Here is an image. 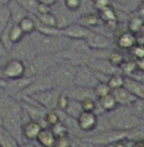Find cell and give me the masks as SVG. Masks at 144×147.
I'll return each mask as SVG.
<instances>
[{
  "mask_svg": "<svg viewBox=\"0 0 144 147\" xmlns=\"http://www.w3.org/2000/svg\"><path fill=\"white\" fill-rule=\"evenodd\" d=\"M22 105L13 96H0V119L3 128L7 129L18 140V134H22Z\"/></svg>",
  "mask_w": 144,
  "mask_h": 147,
  "instance_id": "cell-1",
  "label": "cell"
},
{
  "mask_svg": "<svg viewBox=\"0 0 144 147\" xmlns=\"http://www.w3.org/2000/svg\"><path fill=\"white\" fill-rule=\"evenodd\" d=\"M33 41L36 56L38 54H57L58 52L63 51L70 44V39L64 36H49L40 34L39 31L30 34Z\"/></svg>",
  "mask_w": 144,
  "mask_h": 147,
  "instance_id": "cell-2",
  "label": "cell"
},
{
  "mask_svg": "<svg viewBox=\"0 0 144 147\" xmlns=\"http://www.w3.org/2000/svg\"><path fill=\"white\" fill-rule=\"evenodd\" d=\"M109 127L111 129L116 130H131L140 127L144 123L142 117L135 115L134 112L127 111V110H113L108 117Z\"/></svg>",
  "mask_w": 144,
  "mask_h": 147,
  "instance_id": "cell-3",
  "label": "cell"
},
{
  "mask_svg": "<svg viewBox=\"0 0 144 147\" xmlns=\"http://www.w3.org/2000/svg\"><path fill=\"white\" fill-rule=\"evenodd\" d=\"M26 63V74L25 78H36L43 74L49 72L56 66V59L52 54H38L32 57L28 61H25Z\"/></svg>",
  "mask_w": 144,
  "mask_h": 147,
  "instance_id": "cell-4",
  "label": "cell"
},
{
  "mask_svg": "<svg viewBox=\"0 0 144 147\" xmlns=\"http://www.w3.org/2000/svg\"><path fill=\"white\" fill-rule=\"evenodd\" d=\"M76 69H77V66H75V65L67 63V62H57L56 66L50 70L54 81L57 84V88H62V90H64L68 86L73 85Z\"/></svg>",
  "mask_w": 144,
  "mask_h": 147,
  "instance_id": "cell-5",
  "label": "cell"
},
{
  "mask_svg": "<svg viewBox=\"0 0 144 147\" xmlns=\"http://www.w3.org/2000/svg\"><path fill=\"white\" fill-rule=\"evenodd\" d=\"M129 130H116V129H109L104 130V132H99L94 134L93 137L86 138V142L91 143L94 146H107L108 147L112 143L117 142L124 138H129Z\"/></svg>",
  "mask_w": 144,
  "mask_h": 147,
  "instance_id": "cell-6",
  "label": "cell"
},
{
  "mask_svg": "<svg viewBox=\"0 0 144 147\" xmlns=\"http://www.w3.org/2000/svg\"><path fill=\"white\" fill-rule=\"evenodd\" d=\"M54 59L56 62H67V63L75 65V66H81V65H88L90 56L72 48L71 45H67L63 51L54 54Z\"/></svg>",
  "mask_w": 144,
  "mask_h": 147,
  "instance_id": "cell-7",
  "label": "cell"
},
{
  "mask_svg": "<svg viewBox=\"0 0 144 147\" xmlns=\"http://www.w3.org/2000/svg\"><path fill=\"white\" fill-rule=\"evenodd\" d=\"M57 88V84L54 81V78L52 75V72H46L40 76H36L33 78L32 83L25 89L21 94H25V96H32L35 93H39V92H44L48 90V89H53Z\"/></svg>",
  "mask_w": 144,
  "mask_h": 147,
  "instance_id": "cell-8",
  "label": "cell"
},
{
  "mask_svg": "<svg viewBox=\"0 0 144 147\" xmlns=\"http://www.w3.org/2000/svg\"><path fill=\"white\" fill-rule=\"evenodd\" d=\"M9 54H12V58L22 59V61H28L32 57H35L36 52L31 35H26L19 43L14 44Z\"/></svg>",
  "mask_w": 144,
  "mask_h": 147,
  "instance_id": "cell-9",
  "label": "cell"
},
{
  "mask_svg": "<svg viewBox=\"0 0 144 147\" xmlns=\"http://www.w3.org/2000/svg\"><path fill=\"white\" fill-rule=\"evenodd\" d=\"M3 78L7 80H18L25 78L26 74V63L22 59L10 58L1 66Z\"/></svg>",
  "mask_w": 144,
  "mask_h": 147,
  "instance_id": "cell-10",
  "label": "cell"
},
{
  "mask_svg": "<svg viewBox=\"0 0 144 147\" xmlns=\"http://www.w3.org/2000/svg\"><path fill=\"white\" fill-rule=\"evenodd\" d=\"M61 92H62V89L53 88V89H48V90L35 93L31 97H32L39 105H41L46 111H50V110L57 109V101H58V97H59V94H61Z\"/></svg>",
  "mask_w": 144,
  "mask_h": 147,
  "instance_id": "cell-11",
  "label": "cell"
},
{
  "mask_svg": "<svg viewBox=\"0 0 144 147\" xmlns=\"http://www.w3.org/2000/svg\"><path fill=\"white\" fill-rule=\"evenodd\" d=\"M98 79L95 76V72L88 66V65H81L76 69V75L73 84L78 86H85V88H94L98 84Z\"/></svg>",
  "mask_w": 144,
  "mask_h": 147,
  "instance_id": "cell-12",
  "label": "cell"
},
{
  "mask_svg": "<svg viewBox=\"0 0 144 147\" xmlns=\"http://www.w3.org/2000/svg\"><path fill=\"white\" fill-rule=\"evenodd\" d=\"M91 30L81 26L77 22H72L71 25L63 28H59V35L70 39V40H85Z\"/></svg>",
  "mask_w": 144,
  "mask_h": 147,
  "instance_id": "cell-13",
  "label": "cell"
},
{
  "mask_svg": "<svg viewBox=\"0 0 144 147\" xmlns=\"http://www.w3.org/2000/svg\"><path fill=\"white\" fill-rule=\"evenodd\" d=\"M85 41L90 49H111L112 47L111 39L104 34L98 32V31H90Z\"/></svg>",
  "mask_w": 144,
  "mask_h": 147,
  "instance_id": "cell-14",
  "label": "cell"
},
{
  "mask_svg": "<svg viewBox=\"0 0 144 147\" xmlns=\"http://www.w3.org/2000/svg\"><path fill=\"white\" fill-rule=\"evenodd\" d=\"M76 123H77V127L81 132L90 133L95 130V128L98 127V115L95 112L82 111L76 119Z\"/></svg>",
  "mask_w": 144,
  "mask_h": 147,
  "instance_id": "cell-15",
  "label": "cell"
},
{
  "mask_svg": "<svg viewBox=\"0 0 144 147\" xmlns=\"http://www.w3.org/2000/svg\"><path fill=\"white\" fill-rule=\"evenodd\" d=\"M88 66L90 67L93 71L96 72H103L107 75H113V74H119L121 72L119 67H115L108 59L106 58H91L89 59Z\"/></svg>",
  "mask_w": 144,
  "mask_h": 147,
  "instance_id": "cell-16",
  "label": "cell"
},
{
  "mask_svg": "<svg viewBox=\"0 0 144 147\" xmlns=\"http://www.w3.org/2000/svg\"><path fill=\"white\" fill-rule=\"evenodd\" d=\"M64 93L68 96L70 99H75V101H84L86 98H96L94 94L93 88H85V86H78V85H71L67 89H64Z\"/></svg>",
  "mask_w": 144,
  "mask_h": 147,
  "instance_id": "cell-17",
  "label": "cell"
},
{
  "mask_svg": "<svg viewBox=\"0 0 144 147\" xmlns=\"http://www.w3.org/2000/svg\"><path fill=\"white\" fill-rule=\"evenodd\" d=\"M112 96H113V98L116 99L117 105L121 107H131L135 103V101L138 99L137 97H135L134 94L130 93L125 86L112 90Z\"/></svg>",
  "mask_w": 144,
  "mask_h": 147,
  "instance_id": "cell-18",
  "label": "cell"
},
{
  "mask_svg": "<svg viewBox=\"0 0 144 147\" xmlns=\"http://www.w3.org/2000/svg\"><path fill=\"white\" fill-rule=\"evenodd\" d=\"M43 127L40 125L39 121L35 120H28L27 123L22 125V136L28 141H36L38 136L40 134Z\"/></svg>",
  "mask_w": 144,
  "mask_h": 147,
  "instance_id": "cell-19",
  "label": "cell"
},
{
  "mask_svg": "<svg viewBox=\"0 0 144 147\" xmlns=\"http://www.w3.org/2000/svg\"><path fill=\"white\" fill-rule=\"evenodd\" d=\"M77 23H80L81 26L89 28V30L93 31L94 27H99L100 25H103L100 17H99L98 12H91V13H85V14H81L77 18Z\"/></svg>",
  "mask_w": 144,
  "mask_h": 147,
  "instance_id": "cell-20",
  "label": "cell"
},
{
  "mask_svg": "<svg viewBox=\"0 0 144 147\" xmlns=\"http://www.w3.org/2000/svg\"><path fill=\"white\" fill-rule=\"evenodd\" d=\"M116 44L120 49L130 51L137 44V34H133L131 31H122L116 38Z\"/></svg>",
  "mask_w": 144,
  "mask_h": 147,
  "instance_id": "cell-21",
  "label": "cell"
},
{
  "mask_svg": "<svg viewBox=\"0 0 144 147\" xmlns=\"http://www.w3.org/2000/svg\"><path fill=\"white\" fill-rule=\"evenodd\" d=\"M124 86L131 94H134L138 99H144V83L137 80V79H134V78L125 76Z\"/></svg>",
  "mask_w": 144,
  "mask_h": 147,
  "instance_id": "cell-22",
  "label": "cell"
},
{
  "mask_svg": "<svg viewBox=\"0 0 144 147\" xmlns=\"http://www.w3.org/2000/svg\"><path fill=\"white\" fill-rule=\"evenodd\" d=\"M98 14H99V17H100L103 25L108 26V27H111V28H115L117 26V23H119L117 14L112 7H107V8H103V9L98 10Z\"/></svg>",
  "mask_w": 144,
  "mask_h": 147,
  "instance_id": "cell-23",
  "label": "cell"
},
{
  "mask_svg": "<svg viewBox=\"0 0 144 147\" xmlns=\"http://www.w3.org/2000/svg\"><path fill=\"white\" fill-rule=\"evenodd\" d=\"M57 137L54 136L53 130L50 128H43L40 132V134L38 136V142L40 143L43 147H54Z\"/></svg>",
  "mask_w": 144,
  "mask_h": 147,
  "instance_id": "cell-24",
  "label": "cell"
},
{
  "mask_svg": "<svg viewBox=\"0 0 144 147\" xmlns=\"http://www.w3.org/2000/svg\"><path fill=\"white\" fill-rule=\"evenodd\" d=\"M8 8H9V12H10V18H12V22L13 23H18L22 18H25L26 16H28V13L18 4L15 0H12V1L8 4Z\"/></svg>",
  "mask_w": 144,
  "mask_h": 147,
  "instance_id": "cell-25",
  "label": "cell"
},
{
  "mask_svg": "<svg viewBox=\"0 0 144 147\" xmlns=\"http://www.w3.org/2000/svg\"><path fill=\"white\" fill-rule=\"evenodd\" d=\"M19 143L14 136L0 127V147H19Z\"/></svg>",
  "mask_w": 144,
  "mask_h": 147,
  "instance_id": "cell-26",
  "label": "cell"
},
{
  "mask_svg": "<svg viewBox=\"0 0 144 147\" xmlns=\"http://www.w3.org/2000/svg\"><path fill=\"white\" fill-rule=\"evenodd\" d=\"M8 36H9V40L12 41L13 44H17L25 38V32L22 31V28L19 27L18 23H10L8 26Z\"/></svg>",
  "mask_w": 144,
  "mask_h": 147,
  "instance_id": "cell-27",
  "label": "cell"
},
{
  "mask_svg": "<svg viewBox=\"0 0 144 147\" xmlns=\"http://www.w3.org/2000/svg\"><path fill=\"white\" fill-rule=\"evenodd\" d=\"M18 25H19V27L25 32V35H30V34L36 31V18L31 17V16H26L25 18H22L18 22Z\"/></svg>",
  "mask_w": 144,
  "mask_h": 147,
  "instance_id": "cell-28",
  "label": "cell"
},
{
  "mask_svg": "<svg viewBox=\"0 0 144 147\" xmlns=\"http://www.w3.org/2000/svg\"><path fill=\"white\" fill-rule=\"evenodd\" d=\"M38 23H40L41 26H46V27H58V22H57L56 16L53 14V12L45 13V14H36L35 16Z\"/></svg>",
  "mask_w": 144,
  "mask_h": 147,
  "instance_id": "cell-29",
  "label": "cell"
},
{
  "mask_svg": "<svg viewBox=\"0 0 144 147\" xmlns=\"http://www.w3.org/2000/svg\"><path fill=\"white\" fill-rule=\"evenodd\" d=\"M98 103H99V106L103 109L104 112H112L113 110H116L117 107H119V105H117L116 99L113 98L112 93L108 94V96H106V97L99 98L98 99Z\"/></svg>",
  "mask_w": 144,
  "mask_h": 147,
  "instance_id": "cell-30",
  "label": "cell"
},
{
  "mask_svg": "<svg viewBox=\"0 0 144 147\" xmlns=\"http://www.w3.org/2000/svg\"><path fill=\"white\" fill-rule=\"evenodd\" d=\"M143 26H144V18L135 14L133 17H130L129 22H127V30L131 31L133 34H139L140 30L143 28Z\"/></svg>",
  "mask_w": 144,
  "mask_h": 147,
  "instance_id": "cell-31",
  "label": "cell"
},
{
  "mask_svg": "<svg viewBox=\"0 0 144 147\" xmlns=\"http://www.w3.org/2000/svg\"><path fill=\"white\" fill-rule=\"evenodd\" d=\"M10 23H12V18H10V12L8 5L0 7V35Z\"/></svg>",
  "mask_w": 144,
  "mask_h": 147,
  "instance_id": "cell-32",
  "label": "cell"
},
{
  "mask_svg": "<svg viewBox=\"0 0 144 147\" xmlns=\"http://www.w3.org/2000/svg\"><path fill=\"white\" fill-rule=\"evenodd\" d=\"M67 115L72 119H77L78 115L82 112V109H81V103L78 101H75V99H70V103L67 106V109L64 110Z\"/></svg>",
  "mask_w": 144,
  "mask_h": 147,
  "instance_id": "cell-33",
  "label": "cell"
},
{
  "mask_svg": "<svg viewBox=\"0 0 144 147\" xmlns=\"http://www.w3.org/2000/svg\"><path fill=\"white\" fill-rule=\"evenodd\" d=\"M120 71H121V74L124 76H129V78H131V76L138 71L135 61L134 59H126V61L120 66Z\"/></svg>",
  "mask_w": 144,
  "mask_h": 147,
  "instance_id": "cell-34",
  "label": "cell"
},
{
  "mask_svg": "<svg viewBox=\"0 0 144 147\" xmlns=\"http://www.w3.org/2000/svg\"><path fill=\"white\" fill-rule=\"evenodd\" d=\"M28 14H33L35 16L38 13V7L39 3L36 0H15Z\"/></svg>",
  "mask_w": 144,
  "mask_h": 147,
  "instance_id": "cell-35",
  "label": "cell"
},
{
  "mask_svg": "<svg viewBox=\"0 0 144 147\" xmlns=\"http://www.w3.org/2000/svg\"><path fill=\"white\" fill-rule=\"evenodd\" d=\"M124 81H125V76L121 72H119V74H113V75L109 76V80L107 84H108V86L112 90H115V89L122 88L124 86Z\"/></svg>",
  "mask_w": 144,
  "mask_h": 147,
  "instance_id": "cell-36",
  "label": "cell"
},
{
  "mask_svg": "<svg viewBox=\"0 0 144 147\" xmlns=\"http://www.w3.org/2000/svg\"><path fill=\"white\" fill-rule=\"evenodd\" d=\"M108 61L111 62L115 67H119V69H120V66H121V65L126 61V58H125L124 53H122L121 51H113V49H112L111 53H109Z\"/></svg>",
  "mask_w": 144,
  "mask_h": 147,
  "instance_id": "cell-37",
  "label": "cell"
},
{
  "mask_svg": "<svg viewBox=\"0 0 144 147\" xmlns=\"http://www.w3.org/2000/svg\"><path fill=\"white\" fill-rule=\"evenodd\" d=\"M93 89H94V94H95L96 99L102 98V97H106L112 93V89L109 88L107 83H98Z\"/></svg>",
  "mask_w": 144,
  "mask_h": 147,
  "instance_id": "cell-38",
  "label": "cell"
},
{
  "mask_svg": "<svg viewBox=\"0 0 144 147\" xmlns=\"http://www.w3.org/2000/svg\"><path fill=\"white\" fill-rule=\"evenodd\" d=\"M44 120H45V124H46V127H48V128L54 127L56 124H58V123L61 121L57 110H50V111H46L45 116H44Z\"/></svg>",
  "mask_w": 144,
  "mask_h": 147,
  "instance_id": "cell-39",
  "label": "cell"
},
{
  "mask_svg": "<svg viewBox=\"0 0 144 147\" xmlns=\"http://www.w3.org/2000/svg\"><path fill=\"white\" fill-rule=\"evenodd\" d=\"M80 103H81V109H82V111L95 112L98 99L96 98H86V99H84V101H81Z\"/></svg>",
  "mask_w": 144,
  "mask_h": 147,
  "instance_id": "cell-40",
  "label": "cell"
},
{
  "mask_svg": "<svg viewBox=\"0 0 144 147\" xmlns=\"http://www.w3.org/2000/svg\"><path fill=\"white\" fill-rule=\"evenodd\" d=\"M53 130L54 136L56 137H63V136H70V130H68V127L66 124H63L62 121H59L58 124H56L54 127L50 128Z\"/></svg>",
  "mask_w": 144,
  "mask_h": 147,
  "instance_id": "cell-41",
  "label": "cell"
},
{
  "mask_svg": "<svg viewBox=\"0 0 144 147\" xmlns=\"http://www.w3.org/2000/svg\"><path fill=\"white\" fill-rule=\"evenodd\" d=\"M130 56L135 59H139V58H144V45L143 44H135L131 49L129 51Z\"/></svg>",
  "mask_w": 144,
  "mask_h": 147,
  "instance_id": "cell-42",
  "label": "cell"
},
{
  "mask_svg": "<svg viewBox=\"0 0 144 147\" xmlns=\"http://www.w3.org/2000/svg\"><path fill=\"white\" fill-rule=\"evenodd\" d=\"M68 103H70L68 96H67V94L62 90L61 94H59V97H58V101H57V109L64 111V110L67 109V106H68Z\"/></svg>",
  "mask_w": 144,
  "mask_h": 147,
  "instance_id": "cell-43",
  "label": "cell"
},
{
  "mask_svg": "<svg viewBox=\"0 0 144 147\" xmlns=\"http://www.w3.org/2000/svg\"><path fill=\"white\" fill-rule=\"evenodd\" d=\"M54 147H72V140L70 136H63V137H57Z\"/></svg>",
  "mask_w": 144,
  "mask_h": 147,
  "instance_id": "cell-44",
  "label": "cell"
},
{
  "mask_svg": "<svg viewBox=\"0 0 144 147\" xmlns=\"http://www.w3.org/2000/svg\"><path fill=\"white\" fill-rule=\"evenodd\" d=\"M63 5L70 12H76L81 7V0H63Z\"/></svg>",
  "mask_w": 144,
  "mask_h": 147,
  "instance_id": "cell-45",
  "label": "cell"
},
{
  "mask_svg": "<svg viewBox=\"0 0 144 147\" xmlns=\"http://www.w3.org/2000/svg\"><path fill=\"white\" fill-rule=\"evenodd\" d=\"M50 12H52V7H49V5H46V4H39L38 13H36V14H45V13H50Z\"/></svg>",
  "mask_w": 144,
  "mask_h": 147,
  "instance_id": "cell-46",
  "label": "cell"
},
{
  "mask_svg": "<svg viewBox=\"0 0 144 147\" xmlns=\"http://www.w3.org/2000/svg\"><path fill=\"white\" fill-rule=\"evenodd\" d=\"M135 65H137V70L139 72H144V58L135 59Z\"/></svg>",
  "mask_w": 144,
  "mask_h": 147,
  "instance_id": "cell-47",
  "label": "cell"
},
{
  "mask_svg": "<svg viewBox=\"0 0 144 147\" xmlns=\"http://www.w3.org/2000/svg\"><path fill=\"white\" fill-rule=\"evenodd\" d=\"M7 56H8V51L5 49L4 44H3L1 39H0V59H1V58H5Z\"/></svg>",
  "mask_w": 144,
  "mask_h": 147,
  "instance_id": "cell-48",
  "label": "cell"
},
{
  "mask_svg": "<svg viewBox=\"0 0 144 147\" xmlns=\"http://www.w3.org/2000/svg\"><path fill=\"white\" fill-rule=\"evenodd\" d=\"M135 14H138V16H140V17L144 18V0H142V3L139 4V7H138Z\"/></svg>",
  "mask_w": 144,
  "mask_h": 147,
  "instance_id": "cell-49",
  "label": "cell"
},
{
  "mask_svg": "<svg viewBox=\"0 0 144 147\" xmlns=\"http://www.w3.org/2000/svg\"><path fill=\"white\" fill-rule=\"evenodd\" d=\"M39 4H46L49 7H53L56 3H58V0H36Z\"/></svg>",
  "mask_w": 144,
  "mask_h": 147,
  "instance_id": "cell-50",
  "label": "cell"
},
{
  "mask_svg": "<svg viewBox=\"0 0 144 147\" xmlns=\"http://www.w3.org/2000/svg\"><path fill=\"white\" fill-rule=\"evenodd\" d=\"M131 147H144V138L142 140H137L133 142V146Z\"/></svg>",
  "mask_w": 144,
  "mask_h": 147,
  "instance_id": "cell-51",
  "label": "cell"
},
{
  "mask_svg": "<svg viewBox=\"0 0 144 147\" xmlns=\"http://www.w3.org/2000/svg\"><path fill=\"white\" fill-rule=\"evenodd\" d=\"M8 83H9V80H7V79H4V78H0V89H5V88H7Z\"/></svg>",
  "mask_w": 144,
  "mask_h": 147,
  "instance_id": "cell-52",
  "label": "cell"
},
{
  "mask_svg": "<svg viewBox=\"0 0 144 147\" xmlns=\"http://www.w3.org/2000/svg\"><path fill=\"white\" fill-rule=\"evenodd\" d=\"M19 147H36V146L31 142H22V143H19Z\"/></svg>",
  "mask_w": 144,
  "mask_h": 147,
  "instance_id": "cell-53",
  "label": "cell"
},
{
  "mask_svg": "<svg viewBox=\"0 0 144 147\" xmlns=\"http://www.w3.org/2000/svg\"><path fill=\"white\" fill-rule=\"evenodd\" d=\"M10 1H12V0H0V7H5V5H8Z\"/></svg>",
  "mask_w": 144,
  "mask_h": 147,
  "instance_id": "cell-54",
  "label": "cell"
},
{
  "mask_svg": "<svg viewBox=\"0 0 144 147\" xmlns=\"http://www.w3.org/2000/svg\"><path fill=\"white\" fill-rule=\"evenodd\" d=\"M0 78H3V74H1V67H0Z\"/></svg>",
  "mask_w": 144,
  "mask_h": 147,
  "instance_id": "cell-55",
  "label": "cell"
},
{
  "mask_svg": "<svg viewBox=\"0 0 144 147\" xmlns=\"http://www.w3.org/2000/svg\"><path fill=\"white\" fill-rule=\"evenodd\" d=\"M1 90H3V89H0V96H1Z\"/></svg>",
  "mask_w": 144,
  "mask_h": 147,
  "instance_id": "cell-56",
  "label": "cell"
},
{
  "mask_svg": "<svg viewBox=\"0 0 144 147\" xmlns=\"http://www.w3.org/2000/svg\"><path fill=\"white\" fill-rule=\"evenodd\" d=\"M0 67H1V66H0Z\"/></svg>",
  "mask_w": 144,
  "mask_h": 147,
  "instance_id": "cell-57",
  "label": "cell"
}]
</instances>
